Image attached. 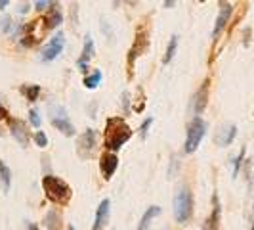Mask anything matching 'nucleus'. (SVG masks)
Returning <instances> with one entry per match:
<instances>
[{
  "instance_id": "nucleus-1",
  "label": "nucleus",
  "mask_w": 254,
  "mask_h": 230,
  "mask_svg": "<svg viewBox=\"0 0 254 230\" xmlns=\"http://www.w3.org/2000/svg\"><path fill=\"white\" fill-rule=\"evenodd\" d=\"M132 138V129L123 117H109L105 121V131H103V142L107 152H119L128 140Z\"/></svg>"
},
{
  "instance_id": "nucleus-2",
  "label": "nucleus",
  "mask_w": 254,
  "mask_h": 230,
  "mask_svg": "<svg viewBox=\"0 0 254 230\" xmlns=\"http://www.w3.org/2000/svg\"><path fill=\"white\" fill-rule=\"evenodd\" d=\"M42 188H44V196L48 197V201H52L56 205H67L73 196L69 184L54 175L42 177Z\"/></svg>"
},
{
  "instance_id": "nucleus-3",
  "label": "nucleus",
  "mask_w": 254,
  "mask_h": 230,
  "mask_svg": "<svg viewBox=\"0 0 254 230\" xmlns=\"http://www.w3.org/2000/svg\"><path fill=\"white\" fill-rule=\"evenodd\" d=\"M193 213V196L188 186H180L174 196V219L176 223H188Z\"/></svg>"
},
{
  "instance_id": "nucleus-4",
  "label": "nucleus",
  "mask_w": 254,
  "mask_h": 230,
  "mask_svg": "<svg viewBox=\"0 0 254 230\" xmlns=\"http://www.w3.org/2000/svg\"><path fill=\"white\" fill-rule=\"evenodd\" d=\"M205 132H206V123L201 117H193L191 123L188 125V136H186V144H184L186 154H193L199 148Z\"/></svg>"
},
{
  "instance_id": "nucleus-5",
  "label": "nucleus",
  "mask_w": 254,
  "mask_h": 230,
  "mask_svg": "<svg viewBox=\"0 0 254 230\" xmlns=\"http://www.w3.org/2000/svg\"><path fill=\"white\" fill-rule=\"evenodd\" d=\"M64 48H65V35L60 31L58 35H54V36L50 38V42L44 46L40 60H42V62H52V60H56V58L64 52Z\"/></svg>"
},
{
  "instance_id": "nucleus-6",
  "label": "nucleus",
  "mask_w": 254,
  "mask_h": 230,
  "mask_svg": "<svg viewBox=\"0 0 254 230\" xmlns=\"http://www.w3.org/2000/svg\"><path fill=\"white\" fill-rule=\"evenodd\" d=\"M95 138H97V134H95L94 129H88V131H84L80 134L79 146H77V154H79L80 159H86V158L92 156V152L95 148Z\"/></svg>"
},
{
  "instance_id": "nucleus-7",
  "label": "nucleus",
  "mask_w": 254,
  "mask_h": 230,
  "mask_svg": "<svg viewBox=\"0 0 254 230\" xmlns=\"http://www.w3.org/2000/svg\"><path fill=\"white\" fill-rule=\"evenodd\" d=\"M117 167H119V158H117V154L105 152V154L99 158V171H101V175H103L105 180H109V178L115 175Z\"/></svg>"
},
{
  "instance_id": "nucleus-8",
  "label": "nucleus",
  "mask_w": 254,
  "mask_h": 230,
  "mask_svg": "<svg viewBox=\"0 0 254 230\" xmlns=\"http://www.w3.org/2000/svg\"><path fill=\"white\" fill-rule=\"evenodd\" d=\"M10 132L19 142L21 148L29 146V131H27V125L21 119H10Z\"/></svg>"
},
{
  "instance_id": "nucleus-9",
  "label": "nucleus",
  "mask_w": 254,
  "mask_h": 230,
  "mask_svg": "<svg viewBox=\"0 0 254 230\" xmlns=\"http://www.w3.org/2000/svg\"><path fill=\"white\" fill-rule=\"evenodd\" d=\"M220 217H222V205H220L218 194H214V196H212V211H210L208 219L205 221L203 230H218V227H220Z\"/></svg>"
},
{
  "instance_id": "nucleus-10",
  "label": "nucleus",
  "mask_w": 254,
  "mask_h": 230,
  "mask_svg": "<svg viewBox=\"0 0 254 230\" xmlns=\"http://www.w3.org/2000/svg\"><path fill=\"white\" fill-rule=\"evenodd\" d=\"M231 14H233V6H231V4H222V8H220V14H218V18H216L214 31H212V38H214V40H216V38L220 36V33H222L223 29H225V25H227V21H229Z\"/></svg>"
},
{
  "instance_id": "nucleus-11",
  "label": "nucleus",
  "mask_w": 254,
  "mask_h": 230,
  "mask_svg": "<svg viewBox=\"0 0 254 230\" xmlns=\"http://www.w3.org/2000/svg\"><path fill=\"white\" fill-rule=\"evenodd\" d=\"M109 211H111V201L105 197L101 203H99V207H97V211H95V219H94V229L92 230H101L105 229V225H107V221H109Z\"/></svg>"
},
{
  "instance_id": "nucleus-12",
  "label": "nucleus",
  "mask_w": 254,
  "mask_h": 230,
  "mask_svg": "<svg viewBox=\"0 0 254 230\" xmlns=\"http://www.w3.org/2000/svg\"><path fill=\"white\" fill-rule=\"evenodd\" d=\"M206 100H208V81L203 83V87L197 90L195 98H193V111H195V117H199L203 113V109L206 107Z\"/></svg>"
},
{
  "instance_id": "nucleus-13",
  "label": "nucleus",
  "mask_w": 254,
  "mask_h": 230,
  "mask_svg": "<svg viewBox=\"0 0 254 230\" xmlns=\"http://www.w3.org/2000/svg\"><path fill=\"white\" fill-rule=\"evenodd\" d=\"M159 215H160L159 205H151V207L142 215V219H140V223H138L136 230H151V223H153L155 217H159Z\"/></svg>"
},
{
  "instance_id": "nucleus-14",
  "label": "nucleus",
  "mask_w": 254,
  "mask_h": 230,
  "mask_svg": "<svg viewBox=\"0 0 254 230\" xmlns=\"http://www.w3.org/2000/svg\"><path fill=\"white\" fill-rule=\"evenodd\" d=\"M94 58V40H92V36L88 35L86 36V40H84V48H82V54H80V58H79V67L80 69H84L86 71V62H90Z\"/></svg>"
},
{
  "instance_id": "nucleus-15",
  "label": "nucleus",
  "mask_w": 254,
  "mask_h": 230,
  "mask_svg": "<svg viewBox=\"0 0 254 230\" xmlns=\"http://www.w3.org/2000/svg\"><path fill=\"white\" fill-rule=\"evenodd\" d=\"M235 134H237V127H235V125L223 127L222 131L218 132V136H216V144H218V146H229V144L233 142Z\"/></svg>"
},
{
  "instance_id": "nucleus-16",
  "label": "nucleus",
  "mask_w": 254,
  "mask_h": 230,
  "mask_svg": "<svg viewBox=\"0 0 254 230\" xmlns=\"http://www.w3.org/2000/svg\"><path fill=\"white\" fill-rule=\"evenodd\" d=\"M50 121H52V125H54L56 129H60V131L64 132L65 136H73V134H75V127H73V123L69 121L67 115H65V117H52Z\"/></svg>"
},
{
  "instance_id": "nucleus-17",
  "label": "nucleus",
  "mask_w": 254,
  "mask_h": 230,
  "mask_svg": "<svg viewBox=\"0 0 254 230\" xmlns=\"http://www.w3.org/2000/svg\"><path fill=\"white\" fill-rule=\"evenodd\" d=\"M62 21H64V16H62V12L60 10H50L48 14H46V18H44V27L46 29H56V27H60L62 25Z\"/></svg>"
},
{
  "instance_id": "nucleus-18",
  "label": "nucleus",
  "mask_w": 254,
  "mask_h": 230,
  "mask_svg": "<svg viewBox=\"0 0 254 230\" xmlns=\"http://www.w3.org/2000/svg\"><path fill=\"white\" fill-rule=\"evenodd\" d=\"M60 225H62V217L56 209H50L46 215H44V227L48 230H60Z\"/></svg>"
},
{
  "instance_id": "nucleus-19",
  "label": "nucleus",
  "mask_w": 254,
  "mask_h": 230,
  "mask_svg": "<svg viewBox=\"0 0 254 230\" xmlns=\"http://www.w3.org/2000/svg\"><path fill=\"white\" fill-rule=\"evenodd\" d=\"M145 46H147L145 33H138V36H136V42H134V48L130 50V62H132L136 56H140V54L145 50Z\"/></svg>"
},
{
  "instance_id": "nucleus-20",
  "label": "nucleus",
  "mask_w": 254,
  "mask_h": 230,
  "mask_svg": "<svg viewBox=\"0 0 254 230\" xmlns=\"http://www.w3.org/2000/svg\"><path fill=\"white\" fill-rule=\"evenodd\" d=\"M0 182L4 186V192H10V186H12V171L10 167L0 159Z\"/></svg>"
},
{
  "instance_id": "nucleus-21",
  "label": "nucleus",
  "mask_w": 254,
  "mask_h": 230,
  "mask_svg": "<svg viewBox=\"0 0 254 230\" xmlns=\"http://www.w3.org/2000/svg\"><path fill=\"white\" fill-rule=\"evenodd\" d=\"M176 48H178V35H172L170 42H168V48H166V52L162 56V64H170L172 62V58L176 54Z\"/></svg>"
},
{
  "instance_id": "nucleus-22",
  "label": "nucleus",
  "mask_w": 254,
  "mask_h": 230,
  "mask_svg": "<svg viewBox=\"0 0 254 230\" xmlns=\"http://www.w3.org/2000/svg\"><path fill=\"white\" fill-rule=\"evenodd\" d=\"M99 81H101V71H94L92 75H88V77L84 79V87H86V88H95V87L99 85Z\"/></svg>"
},
{
  "instance_id": "nucleus-23",
  "label": "nucleus",
  "mask_w": 254,
  "mask_h": 230,
  "mask_svg": "<svg viewBox=\"0 0 254 230\" xmlns=\"http://www.w3.org/2000/svg\"><path fill=\"white\" fill-rule=\"evenodd\" d=\"M23 92L27 94V100H29V102H34L36 96L40 94V87H38V85H31L29 88H23Z\"/></svg>"
},
{
  "instance_id": "nucleus-24",
  "label": "nucleus",
  "mask_w": 254,
  "mask_h": 230,
  "mask_svg": "<svg viewBox=\"0 0 254 230\" xmlns=\"http://www.w3.org/2000/svg\"><path fill=\"white\" fill-rule=\"evenodd\" d=\"M34 142H36L38 148H46V146H48V138H46V134L42 131H38L34 134Z\"/></svg>"
},
{
  "instance_id": "nucleus-25",
  "label": "nucleus",
  "mask_w": 254,
  "mask_h": 230,
  "mask_svg": "<svg viewBox=\"0 0 254 230\" xmlns=\"http://www.w3.org/2000/svg\"><path fill=\"white\" fill-rule=\"evenodd\" d=\"M243 158H245V148L239 152V156L233 159V177H237L239 175V167H241V161H243Z\"/></svg>"
},
{
  "instance_id": "nucleus-26",
  "label": "nucleus",
  "mask_w": 254,
  "mask_h": 230,
  "mask_svg": "<svg viewBox=\"0 0 254 230\" xmlns=\"http://www.w3.org/2000/svg\"><path fill=\"white\" fill-rule=\"evenodd\" d=\"M29 121H31L32 127H40V117H38V111H36V109H31V111H29Z\"/></svg>"
},
{
  "instance_id": "nucleus-27",
  "label": "nucleus",
  "mask_w": 254,
  "mask_h": 230,
  "mask_svg": "<svg viewBox=\"0 0 254 230\" xmlns=\"http://www.w3.org/2000/svg\"><path fill=\"white\" fill-rule=\"evenodd\" d=\"M151 123H153V117H149V119H145V121H143L142 129H140V136H142V138H145V134H147V129L151 127Z\"/></svg>"
},
{
  "instance_id": "nucleus-28",
  "label": "nucleus",
  "mask_w": 254,
  "mask_h": 230,
  "mask_svg": "<svg viewBox=\"0 0 254 230\" xmlns=\"http://www.w3.org/2000/svg\"><path fill=\"white\" fill-rule=\"evenodd\" d=\"M34 6H36V10H38V12H42L44 8H48V6H56V4H54V2H48V0H44V2H42V0H38Z\"/></svg>"
},
{
  "instance_id": "nucleus-29",
  "label": "nucleus",
  "mask_w": 254,
  "mask_h": 230,
  "mask_svg": "<svg viewBox=\"0 0 254 230\" xmlns=\"http://www.w3.org/2000/svg\"><path fill=\"white\" fill-rule=\"evenodd\" d=\"M128 98H130V94L125 90V92H123V106H125V111H127V113H128Z\"/></svg>"
},
{
  "instance_id": "nucleus-30",
  "label": "nucleus",
  "mask_w": 254,
  "mask_h": 230,
  "mask_svg": "<svg viewBox=\"0 0 254 230\" xmlns=\"http://www.w3.org/2000/svg\"><path fill=\"white\" fill-rule=\"evenodd\" d=\"M8 117V111H6V107L0 104V119H6Z\"/></svg>"
},
{
  "instance_id": "nucleus-31",
  "label": "nucleus",
  "mask_w": 254,
  "mask_h": 230,
  "mask_svg": "<svg viewBox=\"0 0 254 230\" xmlns=\"http://www.w3.org/2000/svg\"><path fill=\"white\" fill-rule=\"evenodd\" d=\"M27 10H29V6H27V4H23V6H21V8H19V12H21V14H25V12H27Z\"/></svg>"
},
{
  "instance_id": "nucleus-32",
  "label": "nucleus",
  "mask_w": 254,
  "mask_h": 230,
  "mask_svg": "<svg viewBox=\"0 0 254 230\" xmlns=\"http://www.w3.org/2000/svg\"><path fill=\"white\" fill-rule=\"evenodd\" d=\"M8 6V0H0V10H4Z\"/></svg>"
},
{
  "instance_id": "nucleus-33",
  "label": "nucleus",
  "mask_w": 254,
  "mask_h": 230,
  "mask_svg": "<svg viewBox=\"0 0 254 230\" xmlns=\"http://www.w3.org/2000/svg\"><path fill=\"white\" fill-rule=\"evenodd\" d=\"M176 2H172V0H168V2H164V8H170V6H174Z\"/></svg>"
},
{
  "instance_id": "nucleus-34",
  "label": "nucleus",
  "mask_w": 254,
  "mask_h": 230,
  "mask_svg": "<svg viewBox=\"0 0 254 230\" xmlns=\"http://www.w3.org/2000/svg\"><path fill=\"white\" fill-rule=\"evenodd\" d=\"M27 230H38V227H36V225H29V229Z\"/></svg>"
},
{
  "instance_id": "nucleus-35",
  "label": "nucleus",
  "mask_w": 254,
  "mask_h": 230,
  "mask_svg": "<svg viewBox=\"0 0 254 230\" xmlns=\"http://www.w3.org/2000/svg\"><path fill=\"white\" fill-rule=\"evenodd\" d=\"M67 230H75V227H69V229H67Z\"/></svg>"
},
{
  "instance_id": "nucleus-36",
  "label": "nucleus",
  "mask_w": 254,
  "mask_h": 230,
  "mask_svg": "<svg viewBox=\"0 0 254 230\" xmlns=\"http://www.w3.org/2000/svg\"><path fill=\"white\" fill-rule=\"evenodd\" d=\"M251 230H254V225H253V229H251Z\"/></svg>"
}]
</instances>
